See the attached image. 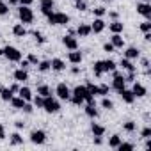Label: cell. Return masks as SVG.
I'll list each match as a JSON object with an SVG mask.
<instances>
[{"mask_svg": "<svg viewBox=\"0 0 151 151\" xmlns=\"http://www.w3.org/2000/svg\"><path fill=\"white\" fill-rule=\"evenodd\" d=\"M43 110L48 112V114H57L60 110V103L59 100H55L53 96H46L45 101H43Z\"/></svg>", "mask_w": 151, "mask_h": 151, "instance_id": "obj_1", "label": "cell"}, {"mask_svg": "<svg viewBox=\"0 0 151 151\" xmlns=\"http://www.w3.org/2000/svg\"><path fill=\"white\" fill-rule=\"evenodd\" d=\"M2 55L11 62H20L22 60V52L18 48H14V46H9V45L6 48H2Z\"/></svg>", "mask_w": 151, "mask_h": 151, "instance_id": "obj_2", "label": "cell"}, {"mask_svg": "<svg viewBox=\"0 0 151 151\" xmlns=\"http://www.w3.org/2000/svg\"><path fill=\"white\" fill-rule=\"evenodd\" d=\"M48 23L50 25H68L69 23V16L66 13H52L48 16Z\"/></svg>", "mask_w": 151, "mask_h": 151, "instance_id": "obj_3", "label": "cell"}, {"mask_svg": "<svg viewBox=\"0 0 151 151\" xmlns=\"http://www.w3.org/2000/svg\"><path fill=\"white\" fill-rule=\"evenodd\" d=\"M18 16H20V22H22L23 25L34 22V13H32L30 6H22V7L18 9Z\"/></svg>", "mask_w": 151, "mask_h": 151, "instance_id": "obj_4", "label": "cell"}, {"mask_svg": "<svg viewBox=\"0 0 151 151\" xmlns=\"http://www.w3.org/2000/svg\"><path fill=\"white\" fill-rule=\"evenodd\" d=\"M55 94H57V98H59V100L68 101V100H69V96H71V91H69V87H68L64 82H60V84L55 87Z\"/></svg>", "mask_w": 151, "mask_h": 151, "instance_id": "obj_5", "label": "cell"}, {"mask_svg": "<svg viewBox=\"0 0 151 151\" xmlns=\"http://www.w3.org/2000/svg\"><path fill=\"white\" fill-rule=\"evenodd\" d=\"M62 45L71 52V50H78V41H77V37L75 36H71V34H66L64 37H62Z\"/></svg>", "mask_w": 151, "mask_h": 151, "instance_id": "obj_6", "label": "cell"}, {"mask_svg": "<svg viewBox=\"0 0 151 151\" xmlns=\"http://www.w3.org/2000/svg\"><path fill=\"white\" fill-rule=\"evenodd\" d=\"M114 73V80H112V87L116 89V91H121V89H124V86H126V80H124V77L121 73H117L116 69L112 71Z\"/></svg>", "mask_w": 151, "mask_h": 151, "instance_id": "obj_7", "label": "cell"}, {"mask_svg": "<svg viewBox=\"0 0 151 151\" xmlns=\"http://www.w3.org/2000/svg\"><path fill=\"white\" fill-rule=\"evenodd\" d=\"M30 142L32 144H45L46 142V133L43 130H34L30 133Z\"/></svg>", "mask_w": 151, "mask_h": 151, "instance_id": "obj_8", "label": "cell"}, {"mask_svg": "<svg viewBox=\"0 0 151 151\" xmlns=\"http://www.w3.org/2000/svg\"><path fill=\"white\" fill-rule=\"evenodd\" d=\"M137 13H139V14H142L146 20H149V18H151V6H149L147 2L137 4Z\"/></svg>", "mask_w": 151, "mask_h": 151, "instance_id": "obj_9", "label": "cell"}, {"mask_svg": "<svg viewBox=\"0 0 151 151\" xmlns=\"http://www.w3.org/2000/svg\"><path fill=\"white\" fill-rule=\"evenodd\" d=\"M103 30H105V22H103V18H94V22H93V25H91V32L100 34V32H103Z\"/></svg>", "mask_w": 151, "mask_h": 151, "instance_id": "obj_10", "label": "cell"}, {"mask_svg": "<svg viewBox=\"0 0 151 151\" xmlns=\"http://www.w3.org/2000/svg\"><path fill=\"white\" fill-rule=\"evenodd\" d=\"M132 93H133V96H135V98H144V96L147 94V89H146L142 84H137V82H135V84H133Z\"/></svg>", "mask_w": 151, "mask_h": 151, "instance_id": "obj_11", "label": "cell"}, {"mask_svg": "<svg viewBox=\"0 0 151 151\" xmlns=\"http://www.w3.org/2000/svg\"><path fill=\"white\" fill-rule=\"evenodd\" d=\"M117 93L121 94V98H123V101H124V103H128V105H130V103H133V101H135V96H133V93H132L130 89H126V87H124V89H121V91H117Z\"/></svg>", "mask_w": 151, "mask_h": 151, "instance_id": "obj_12", "label": "cell"}, {"mask_svg": "<svg viewBox=\"0 0 151 151\" xmlns=\"http://www.w3.org/2000/svg\"><path fill=\"white\" fill-rule=\"evenodd\" d=\"M68 60H69L71 64H80V62H82V53L77 52V50H71V52L68 53Z\"/></svg>", "mask_w": 151, "mask_h": 151, "instance_id": "obj_13", "label": "cell"}, {"mask_svg": "<svg viewBox=\"0 0 151 151\" xmlns=\"http://www.w3.org/2000/svg\"><path fill=\"white\" fill-rule=\"evenodd\" d=\"M14 80H16V82H22V84L27 82V80H29V73H27V69H22V68L16 69V71H14Z\"/></svg>", "mask_w": 151, "mask_h": 151, "instance_id": "obj_14", "label": "cell"}, {"mask_svg": "<svg viewBox=\"0 0 151 151\" xmlns=\"http://www.w3.org/2000/svg\"><path fill=\"white\" fill-rule=\"evenodd\" d=\"M109 29H110V32H112V34H121V32H123V29H124V25H123L119 20H114V22L109 25Z\"/></svg>", "mask_w": 151, "mask_h": 151, "instance_id": "obj_15", "label": "cell"}, {"mask_svg": "<svg viewBox=\"0 0 151 151\" xmlns=\"http://www.w3.org/2000/svg\"><path fill=\"white\" fill-rule=\"evenodd\" d=\"M50 64H52V69H53V71H62V69H66V62H64L62 59H52Z\"/></svg>", "mask_w": 151, "mask_h": 151, "instance_id": "obj_16", "label": "cell"}, {"mask_svg": "<svg viewBox=\"0 0 151 151\" xmlns=\"http://www.w3.org/2000/svg\"><path fill=\"white\" fill-rule=\"evenodd\" d=\"M84 110H86V114H87V116H89L91 119H96V117H98V110H96V103H87Z\"/></svg>", "mask_w": 151, "mask_h": 151, "instance_id": "obj_17", "label": "cell"}, {"mask_svg": "<svg viewBox=\"0 0 151 151\" xmlns=\"http://www.w3.org/2000/svg\"><path fill=\"white\" fill-rule=\"evenodd\" d=\"M91 132H93L94 137H103V135H105V126H101V124H98V123H93V124H91Z\"/></svg>", "mask_w": 151, "mask_h": 151, "instance_id": "obj_18", "label": "cell"}, {"mask_svg": "<svg viewBox=\"0 0 151 151\" xmlns=\"http://www.w3.org/2000/svg\"><path fill=\"white\" fill-rule=\"evenodd\" d=\"M13 91L11 89H7V87H4V86H0V98H2L4 101H11V98H13Z\"/></svg>", "mask_w": 151, "mask_h": 151, "instance_id": "obj_19", "label": "cell"}, {"mask_svg": "<svg viewBox=\"0 0 151 151\" xmlns=\"http://www.w3.org/2000/svg\"><path fill=\"white\" fill-rule=\"evenodd\" d=\"M110 43L114 45V48H123V46H124V39L121 37V34H112Z\"/></svg>", "mask_w": 151, "mask_h": 151, "instance_id": "obj_20", "label": "cell"}, {"mask_svg": "<svg viewBox=\"0 0 151 151\" xmlns=\"http://www.w3.org/2000/svg\"><path fill=\"white\" fill-rule=\"evenodd\" d=\"M13 34H14L16 37H23V36L27 34V29L23 27V23H16V25L13 27Z\"/></svg>", "mask_w": 151, "mask_h": 151, "instance_id": "obj_21", "label": "cell"}, {"mask_svg": "<svg viewBox=\"0 0 151 151\" xmlns=\"http://www.w3.org/2000/svg\"><path fill=\"white\" fill-rule=\"evenodd\" d=\"M77 34H78L80 37H87V36L91 34V25H86V23L78 25V29H77Z\"/></svg>", "mask_w": 151, "mask_h": 151, "instance_id": "obj_22", "label": "cell"}, {"mask_svg": "<svg viewBox=\"0 0 151 151\" xmlns=\"http://www.w3.org/2000/svg\"><path fill=\"white\" fill-rule=\"evenodd\" d=\"M139 55H140V52H139L135 46H130V48H126V52H124V57L130 59V60H132V59H137Z\"/></svg>", "mask_w": 151, "mask_h": 151, "instance_id": "obj_23", "label": "cell"}, {"mask_svg": "<svg viewBox=\"0 0 151 151\" xmlns=\"http://www.w3.org/2000/svg\"><path fill=\"white\" fill-rule=\"evenodd\" d=\"M18 96H22L25 101H30V100H32V91H30L29 87H20V91H18Z\"/></svg>", "mask_w": 151, "mask_h": 151, "instance_id": "obj_24", "label": "cell"}, {"mask_svg": "<svg viewBox=\"0 0 151 151\" xmlns=\"http://www.w3.org/2000/svg\"><path fill=\"white\" fill-rule=\"evenodd\" d=\"M25 103H27V101H25L22 96H13V98H11V105H13L14 109H23Z\"/></svg>", "mask_w": 151, "mask_h": 151, "instance_id": "obj_25", "label": "cell"}, {"mask_svg": "<svg viewBox=\"0 0 151 151\" xmlns=\"http://www.w3.org/2000/svg\"><path fill=\"white\" fill-rule=\"evenodd\" d=\"M103 62V73H109V71H114L117 66H116V62L114 60H110V59H107V60H101Z\"/></svg>", "mask_w": 151, "mask_h": 151, "instance_id": "obj_26", "label": "cell"}, {"mask_svg": "<svg viewBox=\"0 0 151 151\" xmlns=\"http://www.w3.org/2000/svg\"><path fill=\"white\" fill-rule=\"evenodd\" d=\"M119 66H123V69H126V71H135V66H133V62L130 60V59H121V64Z\"/></svg>", "mask_w": 151, "mask_h": 151, "instance_id": "obj_27", "label": "cell"}, {"mask_svg": "<svg viewBox=\"0 0 151 151\" xmlns=\"http://www.w3.org/2000/svg\"><path fill=\"white\" fill-rule=\"evenodd\" d=\"M37 94H39V96H43V98L52 96V89H50L48 86H39V87H37Z\"/></svg>", "mask_w": 151, "mask_h": 151, "instance_id": "obj_28", "label": "cell"}, {"mask_svg": "<svg viewBox=\"0 0 151 151\" xmlns=\"http://www.w3.org/2000/svg\"><path fill=\"white\" fill-rule=\"evenodd\" d=\"M116 149H117V151H133L135 146H133L132 142H123V140H121V144H119Z\"/></svg>", "mask_w": 151, "mask_h": 151, "instance_id": "obj_29", "label": "cell"}, {"mask_svg": "<svg viewBox=\"0 0 151 151\" xmlns=\"http://www.w3.org/2000/svg\"><path fill=\"white\" fill-rule=\"evenodd\" d=\"M93 71H94V75H96V77H101V75H103V62H101V60L94 62V66H93Z\"/></svg>", "mask_w": 151, "mask_h": 151, "instance_id": "obj_30", "label": "cell"}, {"mask_svg": "<svg viewBox=\"0 0 151 151\" xmlns=\"http://www.w3.org/2000/svg\"><path fill=\"white\" fill-rule=\"evenodd\" d=\"M37 69H39L41 73H46L48 69H52V64H50V60H41V62L37 64Z\"/></svg>", "mask_w": 151, "mask_h": 151, "instance_id": "obj_31", "label": "cell"}, {"mask_svg": "<svg viewBox=\"0 0 151 151\" xmlns=\"http://www.w3.org/2000/svg\"><path fill=\"white\" fill-rule=\"evenodd\" d=\"M11 144H14V146H20V144H23V137H22L18 132H14V133L11 135Z\"/></svg>", "mask_w": 151, "mask_h": 151, "instance_id": "obj_32", "label": "cell"}, {"mask_svg": "<svg viewBox=\"0 0 151 151\" xmlns=\"http://www.w3.org/2000/svg\"><path fill=\"white\" fill-rule=\"evenodd\" d=\"M119 144H121V137H119L117 133H116V135H112V137H110V140H109V146H110L112 149H116Z\"/></svg>", "mask_w": 151, "mask_h": 151, "instance_id": "obj_33", "label": "cell"}, {"mask_svg": "<svg viewBox=\"0 0 151 151\" xmlns=\"http://www.w3.org/2000/svg\"><path fill=\"white\" fill-rule=\"evenodd\" d=\"M86 87H87V91H89L93 96H98V94H100V91H98V86H94L93 82H87V84H86Z\"/></svg>", "mask_w": 151, "mask_h": 151, "instance_id": "obj_34", "label": "cell"}, {"mask_svg": "<svg viewBox=\"0 0 151 151\" xmlns=\"http://www.w3.org/2000/svg\"><path fill=\"white\" fill-rule=\"evenodd\" d=\"M93 14H94L96 18H103V16L107 14V9H105V7H94V9H93Z\"/></svg>", "mask_w": 151, "mask_h": 151, "instance_id": "obj_35", "label": "cell"}, {"mask_svg": "<svg viewBox=\"0 0 151 151\" xmlns=\"http://www.w3.org/2000/svg\"><path fill=\"white\" fill-rule=\"evenodd\" d=\"M101 107L107 109V110H112V109H114V103H112V100H109L107 96H103V100H101Z\"/></svg>", "mask_w": 151, "mask_h": 151, "instance_id": "obj_36", "label": "cell"}, {"mask_svg": "<svg viewBox=\"0 0 151 151\" xmlns=\"http://www.w3.org/2000/svg\"><path fill=\"white\" fill-rule=\"evenodd\" d=\"M75 9L86 11V9H87V2H86V0H77V2H75Z\"/></svg>", "mask_w": 151, "mask_h": 151, "instance_id": "obj_37", "label": "cell"}, {"mask_svg": "<svg viewBox=\"0 0 151 151\" xmlns=\"http://www.w3.org/2000/svg\"><path fill=\"white\" fill-rule=\"evenodd\" d=\"M32 36L36 37V41H37L39 45H43V43H46V37H45V36H43L41 32H37V30H34V32H32Z\"/></svg>", "mask_w": 151, "mask_h": 151, "instance_id": "obj_38", "label": "cell"}, {"mask_svg": "<svg viewBox=\"0 0 151 151\" xmlns=\"http://www.w3.org/2000/svg\"><path fill=\"white\" fill-rule=\"evenodd\" d=\"M135 128H137V124H135V121H126V123H124V130H126L128 133H132V132H135Z\"/></svg>", "mask_w": 151, "mask_h": 151, "instance_id": "obj_39", "label": "cell"}, {"mask_svg": "<svg viewBox=\"0 0 151 151\" xmlns=\"http://www.w3.org/2000/svg\"><path fill=\"white\" fill-rule=\"evenodd\" d=\"M9 13V6L4 2V0H0V16H6Z\"/></svg>", "mask_w": 151, "mask_h": 151, "instance_id": "obj_40", "label": "cell"}, {"mask_svg": "<svg viewBox=\"0 0 151 151\" xmlns=\"http://www.w3.org/2000/svg\"><path fill=\"white\" fill-rule=\"evenodd\" d=\"M32 101H34V107H37V109H43V101H45V98L37 94L36 98H32Z\"/></svg>", "mask_w": 151, "mask_h": 151, "instance_id": "obj_41", "label": "cell"}, {"mask_svg": "<svg viewBox=\"0 0 151 151\" xmlns=\"http://www.w3.org/2000/svg\"><path fill=\"white\" fill-rule=\"evenodd\" d=\"M140 30H142V32H151V23H149V20H146V22L140 23Z\"/></svg>", "mask_w": 151, "mask_h": 151, "instance_id": "obj_42", "label": "cell"}, {"mask_svg": "<svg viewBox=\"0 0 151 151\" xmlns=\"http://www.w3.org/2000/svg\"><path fill=\"white\" fill-rule=\"evenodd\" d=\"M98 91H100V96H107L109 94V86L101 84V86H98Z\"/></svg>", "mask_w": 151, "mask_h": 151, "instance_id": "obj_43", "label": "cell"}, {"mask_svg": "<svg viewBox=\"0 0 151 151\" xmlns=\"http://www.w3.org/2000/svg\"><path fill=\"white\" fill-rule=\"evenodd\" d=\"M27 60H29L30 64H34V66H37V64H39V59H37V55H34V53H30V55L27 57Z\"/></svg>", "mask_w": 151, "mask_h": 151, "instance_id": "obj_44", "label": "cell"}, {"mask_svg": "<svg viewBox=\"0 0 151 151\" xmlns=\"http://www.w3.org/2000/svg\"><path fill=\"white\" fill-rule=\"evenodd\" d=\"M22 110H23L25 114H32V112H34V105H30V103L27 101V103L23 105V109H22Z\"/></svg>", "mask_w": 151, "mask_h": 151, "instance_id": "obj_45", "label": "cell"}, {"mask_svg": "<svg viewBox=\"0 0 151 151\" xmlns=\"http://www.w3.org/2000/svg\"><path fill=\"white\" fill-rule=\"evenodd\" d=\"M140 137H142V139H147V137H151V128H149V126L142 128V132H140Z\"/></svg>", "mask_w": 151, "mask_h": 151, "instance_id": "obj_46", "label": "cell"}, {"mask_svg": "<svg viewBox=\"0 0 151 151\" xmlns=\"http://www.w3.org/2000/svg\"><path fill=\"white\" fill-rule=\"evenodd\" d=\"M41 7H53L55 6V2H53V0H41Z\"/></svg>", "mask_w": 151, "mask_h": 151, "instance_id": "obj_47", "label": "cell"}, {"mask_svg": "<svg viewBox=\"0 0 151 151\" xmlns=\"http://www.w3.org/2000/svg\"><path fill=\"white\" fill-rule=\"evenodd\" d=\"M41 13H43V14H45V16L48 18V16H50V14L53 13V7H41Z\"/></svg>", "mask_w": 151, "mask_h": 151, "instance_id": "obj_48", "label": "cell"}, {"mask_svg": "<svg viewBox=\"0 0 151 151\" xmlns=\"http://www.w3.org/2000/svg\"><path fill=\"white\" fill-rule=\"evenodd\" d=\"M103 50H105L107 53H110V52H114L116 48H114V45H112V43H105V45H103Z\"/></svg>", "mask_w": 151, "mask_h": 151, "instance_id": "obj_49", "label": "cell"}, {"mask_svg": "<svg viewBox=\"0 0 151 151\" xmlns=\"http://www.w3.org/2000/svg\"><path fill=\"white\" fill-rule=\"evenodd\" d=\"M32 2H34V0H18L20 6H32Z\"/></svg>", "mask_w": 151, "mask_h": 151, "instance_id": "obj_50", "label": "cell"}, {"mask_svg": "<svg viewBox=\"0 0 151 151\" xmlns=\"http://www.w3.org/2000/svg\"><path fill=\"white\" fill-rule=\"evenodd\" d=\"M0 139H6V128L2 123H0Z\"/></svg>", "mask_w": 151, "mask_h": 151, "instance_id": "obj_51", "label": "cell"}, {"mask_svg": "<svg viewBox=\"0 0 151 151\" xmlns=\"http://www.w3.org/2000/svg\"><path fill=\"white\" fill-rule=\"evenodd\" d=\"M20 66H22V69H29V66H30V62H29V60H23V62H22Z\"/></svg>", "mask_w": 151, "mask_h": 151, "instance_id": "obj_52", "label": "cell"}, {"mask_svg": "<svg viewBox=\"0 0 151 151\" xmlns=\"http://www.w3.org/2000/svg\"><path fill=\"white\" fill-rule=\"evenodd\" d=\"M9 89H11L13 93H18V91H20V86H18V84H13V86H11Z\"/></svg>", "mask_w": 151, "mask_h": 151, "instance_id": "obj_53", "label": "cell"}, {"mask_svg": "<svg viewBox=\"0 0 151 151\" xmlns=\"http://www.w3.org/2000/svg\"><path fill=\"white\" fill-rule=\"evenodd\" d=\"M14 126H16V130H22L25 124H23V121H16V123H14Z\"/></svg>", "mask_w": 151, "mask_h": 151, "instance_id": "obj_54", "label": "cell"}, {"mask_svg": "<svg viewBox=\"0 0 151 151\" xmlns=\"http://www.w3.org/2000/svg\"><path fill=\"white\" fill-rule=\"evenodd\" d=\"M140 64H142L144 68H149V60H147V59H142V60H140Z\"/></svg>", "mask_w": 151, "mask_h": 151, "instance_id": "obj_55", "label": "cell"}, {"mask_svg": "<svg viewBox=\"0 0 151 151\" xmlns=\"http://www.w3.org/2000/svg\"><path fill=\"white\" fill-rule=\"evenodd\" d=\"M144 39L146 41H151V32H144Z\"/></svg>", "mask_w": 151, "mask_h": 151, "instance_id": "obj_56", "label": "cell"}, {"mask_svg": "<svg viewBox=\"0 0 151 151\" xmlns=\"http://www.w3.org/2000/svg\"><path fill=\"white\" fill-rule=\"evenodd\" d=\"M71 73H73V75H78V73H80V69L75 66V68H71Z\"/></svg>", "mask_w": 151, "mask_h": 151, "instance_id": "obj_57", "label": "cell"}, {"mask_svg": "<svg viewBox=\"0 0 151 151\" xmlns=\"http://www.w3.org/2000/svg\"><path fill=\"white\" fill-rule=\"evenodd\" d=\"M94 144L100 146V144H101V137H94Z\"/></svg>", "mask_w": 151, "mask_h": 151, "instance_id": "obj_58", "label": "cell"}, {"mask_svg": "<svg viewBox=\"0 0 151 151\" xmlns=\"http://www.w3.org/2000/svg\"><path fill=\"white\" fill-rule=\"evenodd\" d=\"M146 147H147V149H149V147H151V140H149V137H147V139H146Z\"/></svg>", "mask_w": 151, "mask_h": 151, "instance_id": "obj_59", "label": "cell"}, {"mask_svg": "<svg viewBox=\"0 0 151 151\" xmlns=\"http://www.w3.org/2000/svg\"><path fill=\"white\" fill-rule=\"evenodd\" d=\"M9 4H18V0H9Z\"/></svg>", "mask_w": 151, "mask_h": 151, "instance_id": "obj_60", "label": "cell"}, {"mask_svg": "<svg viewBox=\"0 0 151 151\" xmlns=\"http://www.w3.org/2000/svg\"><path fill=\"white\" fill-rule=\"evenodd\" d=\"M144 2H147V0H144Z\"/></svg>", "mask_w": 151, "mask_h": 151, "instance_id": "obj_61", "label": "cell"}, {"mask_svg": "<svg viewBox=\"0 0 151 151\" xmlns=\"http://www.w3.org/2000/svg\"><path fill=\"white\" fill-rule=\"evenodd\" d=\"M105 2H109V0H105Z\"/></svg>", "mask_w": 151, "mask_h": 151, "instance_id": "obj_62", "label": "cell"}]
</instances>
